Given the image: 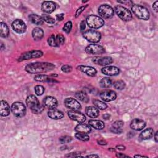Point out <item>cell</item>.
I'll use <instances>...</instances> for the list:
<instances>
[{
  "label": "cell",
  "mask_w": 158,
  "mask_h": 158,
  "mask_svg": "<svg viewBox=\"0 0 158 158\" xmlns=\"http://www.w3.org/2000/svg\"><path fill=\"white\" fill-rule=\"evenodd\" d=\"M48 115L51 119L59 120L63 118L64 116V114L62 111L56 108H54V109H51L48 110Z\"/></svg>",
  "instance_id": "obj_21"
},
{
  "label": "cell",
  "mask_w": 158,
  "mask_h": 158,
  "mask_svg": "<svg viewBox=\"0 0 158 158\" xmlns=\"http://www.w3.org/2000/svg\"><path fill=\"white\" fill-rule=\"evenodd\" d=\"M54 68L55 66L52 63L36 62L27 64L25 67V70L28 73L36 74L51 71Z\"/></svg>",
  "instance_id": "obj_1"
},
{
  "label": "cell",
  "mask_w": 158,
  "mask_h": 158,
  "mask_svg": "<svg viewBox=\"0 0 158 158\" xmlns=\"http://www.w3.org/2000/svg\"><path fill=\"white\" fill-rule=\"evenodd\" d=\"M135 157H148L147 156H143V155H135Z\"/></svg>",
  "instance_id": "obj_55"
},
{
  "label": "cell",
  "mask_w": 158,
  "mask_h": 158,
  "mask_svg": "<svg viewBox=\"0 0 158 158\" xmlns=\"http://www.w3.org/2000/svg\"><path fill=\"white\" fill-rule=\"evenodd\" d=\"M10 108L8 103L4 100L1 101L0 104V114L2 117H6L9 115Z\"/></svg>",
  "instance_id": "obj_22"
},
{
  "label": "cell",
  "mask_w": 158,
  "mask_h": 158,
  "mask_svg": "<svg viewBox=\"0 0 158 158\" xmlns=\"http://www.w3.org/2000/svg\"><path fill=\"white\" fill-rule=\"evenodd\" d=\"M11 110L13 114L17 117H22L26 114V107L21 102H15L12 104Z\"/></svg>",
  "instance_id": "obj_7"
},
{
  "label": "cell",
  "mask_w": 158,
  "mask_h": 158,
  "mask_svg": "<svg viewBox=\"0 0 158 158\" xmlns=\"http://www.w3.org/2000/svg\"><path fill=\"white\" fill-rule=\"evenodd\" d=\"M85 52L89 54H100L105 52V49L101 45L91 44L85 48Z\"/></svg>",
  "instance_id": "obj_10"
},
{
  "label": "cell",
  "mask_w": 158,
  "mask_h": 158,
  "mask_svg": "<svg viewBox=\"0 0 158 158\" xmlns=\"http://www.w3.org/2000/svg\"><path fill=\"white\" fill-rule=\"evenodd\" d=\"M109 117H110V115H109V114H104V115H103V118H104V119H106V120H107V119H109Z\"/></svg>",
  "instance_id": "obj_53"
},
{
  "label": "cell",
  "mask_w": 158,
  "mask_h": 158,
  "mask_svg": "<svg viewBox=\"0 0 158 158\" xmlns=\"http://www.w3.org/2000/svg\"><path fill=\"white\" fill-rule=\"evenodd\" d=\"M43 55V52L40 50H31L22 54L21 56L19 57L18 60L23 61L32 58H38L41 57Z\"/></svg>",
  "instance_id": "obj_9"
},
{
  "label": "cell",
  "mask_w": 158,
  "mask_h": 158,
  "mask_svg": "<svg viewBox=\"0 0 158 158\" xmlns=\"http://www.w3.org/2000/svg\"><path fill=\"white\" fill-rule=\"evenodd\" d=\"M85 27H86V23H85V22L84 20L81 21V23H80V29L81 31H83L85 29Z\"/></svg>",
  "instance_id": "obj_46"
},
{
  "label": "cell",
  "mask_w": 158,
  "mask_h": 158,
  "mask_svg": "<svg viewBox=\"0 0 158 158\" xmlns=\"http://www.w3.org/2000/svg\"><path fill=\"white\" fill-rule=\"evenodd\" d=\"M110 131L114 133H117V134H120L122 132V130L121 128H115L112 127L110 128Z\"/></svg>",
  "instance_id": "obj_45"
},
{
  "label": "cell",
  "mask_w": 158,
  "mask_h": 158,
  "mask_svg": "<svg viewBox=\"0 0 158 158\" xmlns=\"http://www.w3.org/2000/svg\"><path fill=\"white\" fill-rule=\"evenodd\" d=\"M86 115L91 118H96L99 114V112L98 109L96 106H88L86 108L85 110Z\"/></svg>",
  "instance_id": "obj_23"
},
{
  "label": "cell",
  "mask_w": 158,
  "mask_h": 158,
  "mask_svg": "<svg viewBox=\"0 0 158 158\" xmlns=\"http://www.w3.org/2000/svg\"><path fill=\"white\" fill-rule=\"evenodd\" d=\"M56 19L57 20H62L64 19V14H57L56 15Z\"/></svg>",
  "instance_id": "obj_47"
},
{
  "label": "cell",
  "mask_w": 158,
  "mask_h": 158,
  "mask_svg": "<svg viewBox=\"0 0 158 158\" xmlns=\"http://www.w3.org/2000/svg\"><path fill=\"white\" fill-rule=\"evenodd\" d=\"M77 69L78 70H79L80 71L83 72L84 73H85L87 75L90 76V77L94 76L96 74V73H97L96 70L94 67H91V66L81 65H78L77 67Z\"/></svg>",
  "instance_id": "obj_19"
},
{
  "label": "cell",
  "mask_w": 158,
  "mask_h": 158,
  "mask_svg": "<svg viewBox=\"0 0 158 158\" xmlns=\"http://www.w3.org/2000/svg\"><path fill=\"white\" fill-rule=\"evenodd\" d=\"M83 36L87 41L91 43H98L101 38V33L94 30H88L84 31Z\"/></svg>",
  "instance_id": "obj_6"
},
{
  "label": "cell",
  "mask_w": 158,
  "mask_h": 158,
  "mask_svg": "<svg viewBox=\"0 0 158 158\" xmlns=\"http://www.w3.org/2000/svg\"><path fill=\"white\" fill-rule=\"evenodd\" d=\"M56 40L57 46L59 45H62L65 42V38L64 36L61 34H58L56 36Z\"/></svg>",
  "instance_id": "obj_38"
},
{
  "label": "cell",
  "mask_w": 158,
  "mask_h": 158,
  "mask_svg": "<svg viewBox=\"0 0 158 158\" xmlns=\"http://www.w3.org/2000/svg\"><path fill=\"white\" fill-rule=\"evenodd\" d=\"M86 157H99V156L95 155V154H91V155H88Z\"/></svg>",
  "instance_id": "obj_52"
},
{
  "label": "cell",
  "mask_w": 158,
  "mask_h": 158,
  "mask_svg": "<svg viewBox=\"0 0 158 158\" xmlns=\"http://www.w3.org/2000/svg\"><path fill=\"white\" fill-rule=\"evenodd\" d=\"M64 104L67 108L72 110H78L81 107L79 102L73 98H66L65 99Z\"/></svg>",
  "instance_id": "obj_14"
},
{
  "label": "cell",
  "mask_w": 158,
  "mask_h": 158,
  "mask_svg": "<svg viewBox=\"0 0 158 158\" xmlns=\"http://www.w3.org/2000/svg\"><path fill=\"white\" fill-rule=\"evenodd\" d=\"M117 149H118V150H121V151H123V150H125V147L123 145H118L116 146Z\"/></svg>",
  "instance_id": "obj_51"
},
{
  "label": "cell",
  "mask_w": 158,
  "mask_h": 158,
  "mask_svg": "<svg viewBox=\"0 0 158 158\" xmlns=\"http://www.w3.org/2000/svg\"><path fill=\"white\" fill-rule=\"evenodd\" d=\"M35 91L36 95L41 96L44 92V88L41 85H36L35 87Z\"/></svg>",
  "instance_id": "obj_39"
},
{
  "label": "cell",
  "mask_w": 158,
  "mask_h": 158,
  "mask_svg": "<svg viewBox=\"0 0 158 158\" xmlns=\"http://www.w3.org/2000/svg\"><path fill=\"white\" fill-rule=\"evenodd\" d=\"M131 10L133 14L140 19L147 20L149 19V12L146 7L141 5L134 4L131 7Z\"/></svg>",
  "instance_id": "obj_3"
},
{
  "label": "cell",
  "mask_w": 158,
  "mask_h": 158,
  "mask_svg": "<svg viewBox=\"0 0 158 158\" xmlns=\"http://www.w3.org/2000/svg\"><path fill=\"white\" fill-rule=\"evenodd\" d=\"M109 151H115V149H113V148H109Z\"/></svg>",
  "instance_id": "obj_56"
},
{
  "label": "cell",
  "mask_w": 158,
  "mask_h": 158,
  "mask_svg": "<svg viewBox=\"0 0 158 158\" xmlns=\"http://www.w3.org/2000/svg\"><path fill=\"white\" fill-rule=\"evenodd\" d=\"M98 13L104 19H110L113 17L114 10L108 4H102L99 7Z\"/></svg>",
  "instance_id": "obj_8"
},
{
  "label": "cell",
  "mask_w": 158,
  "mask_h": 158,
  "mask_svg": "<svg viewBox=\"0 0 158 158\" xmlns=\"http://www.w3.org/2000/svg\"><path fill=\"white\" fill-rule=\"evenodd\" d=\"M87 25L92 28H99L102 27L104 24V20L97 15H90L86 18Z\"/></svg>",
  "instance_id": "obj_4"
},
{
  "label": "cell",
  "mask_w": 158,
  "mask_h": 158,
  "mask_svg": "<svg viewBox=\"0 0 158 158\" xmlns=\"http://www.w3.org/2000/svg\"><path fill=\"white\" fill-rule=\"evenodd\" d=\"M28 19L31 23L37 25H43L44 23V20L42 19V17L37 14H31L28 15Z\"/></svg>",
  "instance_id": "obj_27"
},
{
  "label": "cell",
  "mask_w": 158,
  "mask_h": 158,
  "mask_svg": "<svg viewBox=\"0 0 158 158\" xmlns=\"http://www.w3.org/2000/svg\"><path fill=\"white\" fill-rule=\"evenodd\" d=\"M75 136L77 139L82 141H87L89 139V136L86 133L77 132L75 135Z\"/></svg>",
  "instance_id": "obj_34"
},
{
  "label": "cell",
  "mask_w": 158,
  "mask_h": 158,
  "mask_svg": "<svg viewBox=\"0 0 158 158\" xmlns=\"http://www.w3.org/2000/svg\"><path fill=\"white\" fill-rule=\"evenodd\" d=\"M72 140V138L69 136H62L59 138V141L61 144H65V143H68L70 142Z\"/></svg>",
  "instance_id": "obj_41"
},
{
  "label": "cell",
  "mask_w": 158,
  "mask_h": 158,
  "mask_svg": "<svg viewBox=\"0 0 158 158\" xmlns=\"http://www.w3.org/2000/svg\"><path fill=\"white\" fill-rule=\"evenodd\" d=\"M26 104L31 112L35 114H41L44 109V105L40 103L38 98L35 95H29L26 99Z\"/></svg>",
  "instance_id": "obj_2"
},
{
  "label": "cell",
  "mask_w": 158,
  "mask_h": 158,
  "mask_svg": "<svg viewBox=\"0 0 158 158\" xmlns=\"http://www.w3.org/2000/svg\"><path fill=\"white\" fill-rule=\"evenodd\" d=\"M157 6H158V1H155L154 2V3L153 4V5H152V8L154 9V10L156 11V12H157L158 11V7H157Z\"/></svg>",
  "instance_id": "obj_48"
},
{
  "label": "cell",
  "mask_w": 158,
  "mask_h": 158,
  "mask_svg": "<svg viewBox=\"0 0 158 158\" xmlns=\"http://www.w3.org/2000/svg\"><path fill=\"white\" fill-rule=\"evenodd\" d=\"M4 48H3V43H1V49L2 50Z\"/></svg>",
  "instance_id": "obj_57"
},
{
  "label": "cell",
  "mask_w": 158,
  "mask_h": 158,
  "mask_svg": "<svg viewBox=\"0 0 158 158\" xmlns=\"http://www.w3.org/2000/svg\"><path fill=\"white\" fill-rule=\"evenodd\" d=\"M0 30L1 36L2 38H6L9 36V28L6 23L4 22L0 23Z\"/></svg>",
  "instance_id": "obj_31"
},
{
  "label": "cell",
  "mask_w": 158,
  "mask_h": 158,
  "mask_svg": "<svg viewBox=\"0 0 158 158\" xmlns=\"http://www.w3.org/2000/svg\"><path fill=\"white\" fill-rule=\"evenodd\" d=\"M100 97L104 101L110 102L117 98V94L113 90L106 89L101 92Z\"/></svg>",
  "instance_id": "obj_12"
},
{
  "label": "cell",
  "mask_w": 158,
  "mask_h": 158,
  "mask_svg": "<svg viewBox=\"0 0 158 158\" xmlns=\"http://www.w3.org/2000/svg\"><path fill=\"white\" fill-rule=\"evenodd\" d=\"M93 62L99 65L106 66L111 64L113 62V59L112 57L109 56L104 57H94L93 58Z\"/></svg>",
  "instance_id": "obj_15"
},
{
  "label": "cell",
  "mask_w": 158,
  "mask_h": 158,
  "mask_svg": "<svg viewBox=\"0 0 158 158\" xmlns=\"http://www.w3.org/2000/svg\"><path fill=\"white\" fill-rule=\"evenodd\" d=\"M48 43L49 46H52V47H56L57 46V43H56V36L54 35H51L48 39Z\"/></svg>",
  "instance_id": "obj_37"
},
{
  "label": "cell",
  "mask_w": 158,
  "mask_h": 158,
  "mask_svg": "<svg viewBox=\"0 0 158 158\" xmlns=\"http://www.w3.org/2000/svg\"><path fill=\"white\" fill-rule=\"evenodd\" d=\"M43 104L45 107L49 109H54L57 106V101L52 96H46L43 100Z\"/></svg>",
  "instance_id": "obj_18"
},
{
  "label": "cell",
  "mask_w": 158,
  "mask_h": 158,
  "mask_svg": "<svg viewBox=\"0 0 158 158\" xmlns=\"http://www.w3.org/2000/svg\"><path fill=\"white\" fill-rule=\"evenodd\" d=\"M61 70L64 73H69L72 70V67L69 65H64L61 67Z\"/></svg>",
  "instance_id": "obj_43"
},
{
  "label": "cell",
  "mask_w": 158,
  "mask_h": 158,
  "mask_svg": "<svg viewBox=\"0 0 158 158\" xmlns=\"http://www.w3.org/2000/svg\"><path fill=\"white\" fill-rule=\"evenodd\" d=\"M115 12L117 15L122 20L127 22L130 21L132 19V14L131 12L127 8L118 5L115 7Z\"/></svg>",
  "instance_id": "obj_5"
},
{
  "label": "cell",
  "mask_w": 158,
  "mask_h": 158,
  "mask_svg": "<svg viewBox=\"0 0 158 158\" xmlns=\"http://www.w3.org/2000/svg\"><path fill=\"white\" fill-rule=\"evenodd\" d=\"M75 130L76 132L88 134L91 132V128L89 125L85 124V123H80V124L77 125L75 127Z\"/></svg>",
  "instance_id": "obj_24"
},
{
  "label": "cell",
  "mask_w": 158,
  "mask_h": 158,
  "mask_svg": "<svg viewBox=\"0 0 158 158\" xmlns=\"http://www.w3.org/2000/svg\"><path fill=\"white\" fill-rule=\"evenodd\" d=\"M72 23L70 21L67 22L64 26L63 27V30L66 33H69L72 30Z\"/></svg>",
  "instance_id": "obj_40"
},
{
  "label": "cell",
  "mask_w": 158,
  "mask_h": 158,
  "mask_svg": "<svg viewBox=\"0 0 158 158\" xmlns=\"http://www.w3.org/2000/svg\"><path fill=\"white\" fill-rule=\"evenodd\" d=\"M123 124H124V122L123 121L117 120L112 123V127L115 128H121L123 126Z\"/></svg>",
  "instance_id": "obj_42"
},
{
  "label": "cell",
  "mask_w": 158,
  "mask_h": 158,
  "mask_svg": "<svg viewBox=\"0 0 158 158\" xmlns=\"http://www.w3.org/2000/svg\"><path fill=\"white\" fill-rule=\"evenodd\" d=\"M102 73L109 76H115L119 74L120 69L115 66H106L101 69Z\"/></svg>",
  "instance_id": "obj_16"
},
{
  "label": "cell",
  "mask_w": 158,
  "mask_h": 158,
  "mask_svg": "<svg viewBox=\"0 0 158 158\" xmlns=\"http://www.w3.org/2000/svg\"><path fill=\"white\" fill-rule=\"evenodd\" d=\"M154 139H155V141L157 143L158 139H157V131H156L154 134Z\"/></svg>",
  "instance_id": "obj_54"
},
{
  "label": "cell",
  "mask_w": 158,
  "mask_h": 158,
  "mask_svg": "<svg viewBox=\"0 0 158 158\" xmlns=\"http://www.w3.org/2000/svg\"><path fill=\"white\" fill-rule=\"evenodd\" d=\"M42 19H43L44 21H45L46 22L50 23V24H53L55 23V20L54 18H52L51 16L45 14H43L41 15Z\"/></svg>",
  "instance_id": "obj_36"
},
{
  "label": "cell",
  "mask_w": 158,
  "mask_h": 158,
  "mask_svg": "<svg viewBox=\"0 0 158 158\" xmlns=\"http://www.w3.org/2000/svg\"><path fill=\"white\" fill-rule=\"evenodd\" d=\"M116 157H128V156H127V155L123 154H122V153H117V154H116Z\"/></svg>",
  "instance_id": "obj_50"
},
{
  "label": "cell",
  "mask_w": 158,
  "mask_h": 158,
  "mask_svg": "<svg viewBox=\"0 0 158 158\" xmlns=\"http://www.w3.org/2000/svg\"><path fill=\"white\" fill-rule=\"evenodd\" d=\"M154 135V130L152 128H148L144 130L139 135V138L143 140L151 139Z\"/></svg>",
  "instance_id": "obj_25"
},
{
  "label": "cell",
  "mask_w": 158,
  "mask_h": 158,
  "mask_svg": "<svg viewBox=\"0 0 158 158\" xmlns=\"http://www.w3.org/2000/svg\"><path fill=\"white\" fill-rule=\"evenodd\" d=\"M34 80L39 82H51L55 81V80L49 77L46 75H36L34 77Z\"/></svg>",
  "instance_id": "obj_29"
},
{
  "label": "cell",
  "mask_w": 158,
  "mask_h": 158,
  "mask_svg": "<svg viewBox=\"0 0 158 158\" xmlns=\"http://www.w3.org/2000/svg\"><path fill=\"white\" fill-rule=\"evenodd\" d=\"M88 125L96 130H102L105 127L104 122L99 120H90L88 122Z\"/></svg>",
  "instance_id": "obj_26"
},
{
  "label": "cell",
  "mask_w": 158,
  "mask_h": 158,
  "mask_svg": "<svg viewBox=\"0 0 158 158\" xmlns=\"http://www.w3.org/2000/svg\"><path fill=\"white\" fill-rule=\"evenodd\" d=\"M98 143L100 145H106L107 144V142L105 140H103V139L98 141Z\"/></svg>",
  "instance_id": "obj_49"
},
{
  "label": "cell",
  "mask_w": 158,
  "mask_h": 158,
  "mask_svg": "<svg viewBox=\"0 0 158 158\" xmlns=\"http://www.w3.org/2000/svg\"><path fill=\"white\" fill-rule=\"evenodd\" d=\"M43 35H44V32L43 30L40 28H38V27L35 28L32 31L33 38L36 41L41 40V38L43 37Z\"/></svg>",
  "instance_id": "obj_28"
},
{
  "label": "cell",
  "mask_w": 158,
  "mask_h": 158,
  "mask_svg": "<svg viewBox=\"0 0 158 158\" xmlns=\"http://www.w3.org/2000/svg\"><path fill=\"white\" fill-rule=\"evenodd\" d=\"M56 4L52 1H44L41 5V9L46 13H52L56 9Z\"/></svg>",
  "instance_id": "obj_20"
},
{
  "label": "cell",
  "mask_w": 158,
  "mask_h": 158,
  "mask_svg": "<svg viewBox=\"0 0 158 158\" xmlns=\"http://www.w3.org/2000/svg\"><path fill=\"white\" fill-rule=\"evenodd\" d=\"M75 97L83 102L87 103L89 101V98L88 94H86V93H85L83 91L77 92L75 94Z\"/></svg>",
  "instance_id": "obj_30"
},
{
  "label": "cell",
  "mask_w": 158,
  "mask_h": 158,
  "mask_svg": "<svg viewBox=\"0 0 158 158\" xmlns=\"http://www.w3.org/2000/svg\"><path fill=\"white\" fill-rule=\"evenodd\" d=\"M99 85L103 88H108L112 85V80L109 77H104L100 80Z\"/></svg>",
  "instance_id": "obj_32"
},
{
  "label": "cell",
  "mask_w": 158,
  "mask_h": 158,
  "mask_svg": "<svg viewBox=\"0 0 158 158\" xmlns=\"http://www.w3.org/2000/svg\"><path fill=\"white\" fill-rule=\"evenodd\" d=\"M114 87L118 90H122L125 87V83L123 80H117L115 81L114 84Z\"/></svg>",
  "instance_id": "obj_35"
},
{
  "label": "cell",
  "mask_w": 158,
  "mask_h": 158,
  "mask_svg": "<svg viewBox=\"0 0 158 158\" xmlns=\"http://www.w3.org/2000/svg\"><path fill=\"white\" fill-rule=\"evenodd\" d=\"M86 7H87V5H86V6H83L80 7L76 10V12H75V17H76V18L78 17L82 13V12L85 9V8H86Z\"/></svg>",
  "instance_id": "obj_44"
},
{
  "label": "cell",
  "mask_w": 158,
  "mask_h": 158,
  "mask_svg": "<svg viewBox=\"0 0 158 158\" xmlns=\"http://www.w3.org/2000/svg\"><path fill=\"white\" fill-rule=\"evenodd\" d=\"M93 104L98 109L101 110H104L107 107V105L106 103L98 99H94L93 101Z\"/></svg>",
  "instance_id": "obj_33"
},
{
  "label": "cell",
  "mask_w": 158,
  "mask_h": 158,
  "mask_svg": "<svg viewBox=\"0 0 158 158\" xmlns=\"http://www.w3.org/2000/svg\"><path fill=\"white\" fill-rule=\"evenodd\" d=\"M12 29L17 33H23L26 31L27 25L21 19H16L12 23Z\"/></svg>",
  "instance_id": "obj_11"
},
{
  "label": "cell",
  "mask_w": 158,
  "mask_h": 158,
  "mask_svg": "<svg viewBox=\"0 0 158 158\" xmlns=\"http://www.w3.org/2000/svg\"><path fill=\"white\" fill-rule=\"evenodd\" d=\"M146 122L139 118H135L130 123V127L132 130L136 131H139L143 129L146 127Z\"/></svg>",
  "instance_id": "obj_17"
},
{
  "label": "cell",
  "mask_w": 158,
  "mask_h": 158,
  "mask_svg": "<svg viewBox=\"0 0 158 158\" xmlns=\"http://www.w3.org/2000/svg\"><path fill=\"white\" fill-rule=\"evenodd\" d=\"M68 116L69 118L74 121H77L80 123L84 122L86 120L85 115L78 110H70L68 112Z\"/></svg>",
  "instance_id": "obj_13"
}]
</instances>
